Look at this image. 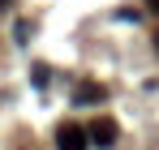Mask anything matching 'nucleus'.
Instances as JSON below:
<instances>
[{
  "label": "nucleus",
  "mask_w": 159,
  "mask_h": 150,
  "mask_svg": "<svg viewBox=\"0 0 159 150\" xmlns=\"http://www.w3.org/2000/svg\"><path fill=\"white\" fill-rule=\"evenodd\" d=\"M86 137H90L95 146H112V142H116V120H107V116H99V120H90V129H86Z\"/></svg>",
  "instance_id": "obj_2"
},
{
  "label": "nucleus",
  "mask_w": 159,
  "mask_h": 150,
  "mask_svg": "<svg viewBox=\"0 0 159 150\" xmlns=\"http://www.w3.org/2000/svg\"><path fill=\"white\" fill-rule=\"evenodd\" d=\"M9 4H13V0H0V9H9Z\"/></svg>",
  "instance_id": "obj_5"
},
{
  "label": "nucleus",
  "mask_w": 159,
  "mask_h": 150,
  "mask_svg": "<svg viewBox=\"0 0 159 150\" xmlns=\"http://www.w3.org/2000/svg\"><path fill=\"white\" fill-rule=\"evenodd\" d=\"M73 99L78 103H103V86L99 82H82L78 90H73Z\"/></svg>",
  "instance_id": "obj_3"
},
{
  "label": "nucleus",
  "mask_w": 159,
  "mask_h": 150,
  "mask_svg": "<svg viewBox=\"0 0 159 150\" xmlns=\"http://www.w3.org/2000/svg\"><path fill=\"white\" fill-rule=\"evenodd\" d=\"M86 146H90V137H86L82 125H60L56 129V150H86Z\"/></svg>",
  "instance_id": "obj_1"
},
{
  "label": "nucleus",
  "mask_w": 159,
  "mask_h": 150,
  "mask_svg": "<svg viewBox=\"0 0 159 150\" xmlns=\"http://www.w3.org/2000/svg\"><path fill=\"white\" fill-rule=\"evenodd\" d=\"M146 9H151V13H159V0H146Z\"/></svg>",
  "instance_id": "obj_4"
},
{
  "label": "nucleus",
  "mask_w": 159,
  "mask_h": 150,
  "mask_svg": "<svg viewBox=\"0 0 159 150\" xmlns=\"http://www.w3.org/2000/svg\"><path fill=\"white\" fill-rule=\"evenodd\" d=\"M155 47H159V30H155Z\"/></svg>",
  "instance_id": "obj_6"
}]
</instances>
